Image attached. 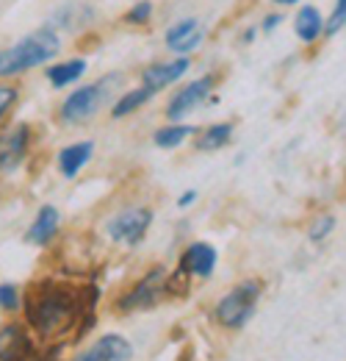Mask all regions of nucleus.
Returning a JSON list of instances; mask_svg holds the SVG:
<instances>
[{
  "label": "nucleus",
  "mask_w": 346,
  "mask_h": 361,
  "mask_svg": "<svg viewBox=\"0 0 346 361\" xmlns=\"http://www.w3.org/2000/svg\"><path fill=\"white\" fill-rule=\"evenodd\" d=\"M56 228H58V212H56L53 206H44L42 212L37 214V223L28 231V239H31L34 245H47V242L53 239Z\"/></svg>",
  "instance_id": "nucleus-17"
},
{
  "label": "nucleus",
  "mask_w": 346,
  "mask_h": 361,
  "mask_svg": "<svg viewBox=\"0 0 346 361\" xmlns=\"http://www.w3.org/2000/svg\"><path fill=\"white\" fill-rule=\"evenodd\" d=\"M188 59L186 56H180V59H174V61H161V64H150L144 73H141V81H144V87H150V90H161V87H169L174 81H180L186 73H188Z\"/></svg>",
  "instance_id": "nucleus-10"
},
{
  "label": "nucleus",
  "mask_w": 346,
  "mask_h": 361,
  "mask_svg": "<svg viewBox=\"0 0 346 361\" xmlns=\"http://www.w3.org/2000/svg\"><path fill=\"white\" fill-rule=\"evenodd\" d=\"M194 197H197V192H188V195H183V197L177 200V206L183 209V206H188V203H194Z\"/></svg>",
  "instance_id": "nucleus-27"
},
{
  "label": "nucleus",
  "mask_w": 346,
  "mask_h": 361,
  "mask_svg": "<svg viewBox=\"0 0 346 361\" xmlns=\"http://www.w3.org/2000/svg\"><path fill=\"white\" fill-rule=\"evenodd\" d=\"M108 81H111V78L97 81V84H91V87H81V90L72 92V94L64 100V106H61V120H64V123H81V120H89V117L100 109V103L105 100V94H108Z\"/></svg>",
  "instance_id": "nucleus-4"
},
{
  "label": "nucleus",
  "mask_w": 346,
  "mask_h": 361,
  "mask_svg": "<svg viewBox=\"0 0 346 361\" xmlns=\"http://www.w3.org/2000/svg\"><path fill=\"white\" fill-rule=\"evenodd\" d=\"M130 342L120 334H105L100 336L86 353H81L75 361H128Z\"/></svg>",
  "instance_id": "nucleus-9"
},
{
  "label": "nucleus",
  "mask_w": 346,
  "mask_h": 361,
  "mask_svg": "<svg viewBox=\"0 0 346 361\" xmlns=\"http://www.w3.org/2000/svg\"><path fill=\"white\" fill-rule=\"evenodd\" d=\"M31 353V339L23 325L11 322L0 331V361H25Z\"/></svg>",
  "instance_id": "nucleus-12"
},
{
  "label": "nucleus",
  "mask_w": 346,
  "mask_h": 361,
  "mask_svg": "<svg viewBox=\"0 0 346 361\" xmlns=\"http://www.w3.org/2000/svg\"><path fill=\"white\" fill-rule=\"evenodd\" d=\"M260 295V283L258 281H244L241 286H236L230 295H224L217 306V319L227 328H241L252 312H255V303H258Z\"/></svg>",
  "instance_id": "nucleus-3"
},
{
  "label": "nucleus",
  "mask_w": 346,
  "mask_h": 361,
  "mask_svg": "<svg viewBox=\"0 0 346 361\" xmlns=\"http://www.w3.org/2000/svg\"><path fill=\"white\" fill-rule=\"evenodd\" d=\"M194 128H188V126H169V128H161V131H155V145L158 147H177L186 136L191 134Z\"/></svg>",
  "instance_id": "nucleus-20"
},
{
  "label": "nucleus",
  "mask_w": 346,
  "mask_h": 361,
  "mask_svg": "<svg viewBox=\"0 0 346 361\" xmlns=\"http://www.w3.org/2000/svg\"><path fill=\"white\" fill-rule=\"evenodd\" d=\"M280 20H283L280 14H269V17H266V23H263V28H266V31H271V28H277V25H280Z\"/></svg>",
  "instance_id": "nucleus-26"
},
{
  "label": "nucleus",
  "mask_w": 346,
  "mask_h": 361,
  "mask_svg": "<svg viewBox=\"0 0 346 361\" xmlns=\"http://www.w3.org/2000/svg\"><path fill=\"white\" fill-rule=\"evenodd\" d=\"M28 139H31L28 126H14L0 136V173H11L14 167L23 164L28 153Z\"/></svg>",
  "instance_id": "nucleus-7"
},
{
  "label": "nucleus",
  "mask_w": 346,
  "mask_h": 361,
  "mask_svg": "<svg viewBox=\"0 0 346 361\" xmlns=\"http://www.w3.org/2000/svg\"><path fill=\"white\" fill-rule=\"evenodd\" d=\"M150 223H153L150 209H130V212H122L120 217H114V220L108 223V236H111L114 242L139 245L141 236L147 233Z\"/></svg>",
  "instance_id": "nucleus-5"
},
{
  "label": "nucleus",
  "mask_w": 346,
  "mask_h": 361,
  "mask_svg": "<svg viewBox=\"0 0 346 361\" xmlns=\"http://www.w3.org/2000/svg\"><path fill=\"white\" fill-rule=\"evenodd\" d=\"M230 136H233V126L219 123V126H211L205 134L200 136L197 147H200V150H219V147H224V145L230 142Z\"/></svg>",
  "instance_id": "nucleus-19"
},
{
  "label": "nucleus",
  "mask_w": 346,
  "mask_h": 361,
  "mask_svg": "<svg viewBox=\"0 0 346 361\" xmlns=\"http://www.w3.org/2000/svg\"><path fill=\"white\" fill-rule=\"evenodd\" d=\"M17 303H20L17 289H14L11 283H3V286H0V306H3V309H17Z\"/></svg>",
  "instance_id": "nucleus-24"
},
{
  "label": "nucleus",
  "mask_w": 346,
  "mask_h": 361,
  "mask_svg": "<svg viewBox=\"0 0 346 361\" xmlns=\"http://www.w3.org/2000/svg\"><path fill=\"white\" fill-rule=\"evenodd\" d=\"M203 37H205V31H203L200 20H197V17H186V20H180L177 25H172V28L167 31V45H169V50H174V53L186 56L188 50L200 47Z\"/></svg>",
  "instance_id": "nucleus-11"
},
{
  "label": "nucleus",
  "mask_w": 346,
  "mask_h": 361,
  "mask_svg": "<svg viewBox=\"0 0 346 361\" xmlns=\"http://www.w3.org/2000/svg\"><path fill=\"white\" fill-rule=\"evenodd\" d=\"M17 100V90L14 87H0V120L8 114V109L14 106Z\"/></svg>",
  "instance_id": "nucleus-25"
},
{
  "label": "nucleus",
  "mask_w": 346,
  "mask_h": 361,
  "mask_svg": "<svg viewBox=\"0 0 346 361\" xmlns=\"http://www.w3.org/2000/svg\"><path fill=\"white\" fill-rule=\"evenodd\" d=\"M86 73V61L84 59H70V61H61V64H53L47 70V81L61 90V87H70L72 81H78L81 75Z\"/></svg>",
  "instance_id": "nucleus-16"
},
{
  "label": "nucleus",
  "mask_w": 346,
  "mask_h": 361,
  "mask_svg": "<svg viewBox=\"0 0 346 361\" xmlns=\"http://www.w3.org/2000/svg\"><path fill=\"white\" fill-rule=\"evenodd\" d=\"M155 94V90H150V87H139V90H130L128 94H122L117 103H114V109H111V114L114 117H128L130 111H136V109H141L150 97Z\"/></svg>",
  "instance_id": "nucleus-18"
},
{
  "label": "nucleus",
  "mask_w": 346,
  "mask_h": 361,
  "mask_svg": "<svg viewBox=\"0 0 346 361\" xmlns=\"http://www.w3.org/2000/svg\"><path fill=\"white\" fill-rule=\"evenodd\" d=\"M180 267L188 272V275L208 278V275L214 272V267H217V250H214L211 245H205V242H197V245H191V247L183 253Z\"/></svg>",
  "instance_id": "nucleus-13"
},
{
  "label": "nucleus",
  "mask_w": 346,
  "mask_h": 361,
  "mask_svg": "<svg viewBox=\"0 0 346 361\" xmlns=\"http://www.w3.org/2000/svg\"><path fill=\"white\" fill-rule=\"evenodd\" d=\"M274 3H280V6H294L297 0H274Z\"/></svg>",
  "instance_id": "nucleus-28"
},
{
  "label": "nucleus",
  "mask_w": 346,
  "mask_h": 361,
  "mask_svg": "<svg viewBox=\"0 0 346 361\" xmlns=\"http://www.w3.org/2000/svg\"><path fill=\"white\" fill-rule=\"evenodd\" d=\"M344 25H346V0H338L335 8H333V14H330V20H327V25H324V34L327 37H335Z\"/></svg>",
  "instance_id": "nucleus-21"
},
{
  "label": "nucleus",
  "mask_w": 346,
  "mask_h": 361,
  "mask_svg": "<svg viewBox=\"0 0 346 361\" xmlns=\"http://www.w3.org/2000/svg\"><path fill=\"white\" fill-rule=\"evenodd\" d=\"M58 37L56 31L42 28V31H34L31 37L20 39L17 45L0 50V78H8V75H20L25 70H34L44 61H50L56 53H58Z\"/></svg>",
  "instance_id": "nucleus-2"
},
{
  "label": "nucleus",
  "mask_w": 346,
  "mask_h": 361,
  "mask_svg": "<svg viewBox=\"0 0 346 361\" xmlns=\"http://www.w3.org/2000/svg\"><path fill=\"white\" fill-rule=\"evenodd\" d=\"M324 25H327V20L321 17V11L316 6H302L294 17V31L302 42H316L324 34Z\"/></svg>",
  "instance_id": "nucleus-14"
},
{
  "label": "nucleus",
  "mask_w": 346,
  "mask_h": 361,
  "mask_svg": "<svg viewBox=\"0 0 346 361\" xmlns=\"http://www.w3.org/2000/svg\"><path fill=\"white\" fill-rule=\"evenodd\" d=\"M164 286H167L164 270H161V267L150 270L144 275V281H141L130 295H125V298L120 300V309H122V312H133V309H150V306H155Z\"/></svg>",
  "instance_id": "nucleus-6"
},
{
  "label": "nucleus",
  "mask_w": 346,
  "mask_h": 361,
  "mask_svg": "<svg viewBox=\"0 0 346 361\" xmlns=\"http://www.w3.org/2000/svg\"><path fill=\"white\" fill-rule=\"evenodd\" d=\"M211 87H214V75H205V78H200V81L183 87V90L169 100V109H167L169 120H180L183 114H188V111H194L200 103H205L208 94H211Z\"/></svg>",
  "instance_id": "nucleus-8"
},
{
  "label": "nucleus",
  "mask_w": 346,
  "mask_h": 361,
  "mask_svg": "<svg viewBox=\"0 0 346 361\" xmlns=\"http://www.w3.org/2000/svg\"><path fill=\"white\" fill-rule=\"evenodd\" d=\"M81 298L70 289V286H58V283H42L28 295V322L39 331V334H56L61 328L70 325V319L78 314Z\"/></svg>",
  "instance_id": "nucleus-1"
},
{
  "label": "nucleus",
  "mask_w": 346,
  "mask_h": 361,
  "mask_svg": "<svg viewBox=\"0 0 346 361\" xmlns=\"http://www.w3.org/2000/svg\"><path fill=\"white\" fill-rule=\"evenodd\" d=\"M150 14H153V6H150L147 0H141V3H136L128 14H125V20L136 25V23H147V20H150Z\"/></svg>",
  "instance_id": "nucleus-23"
},
{
  "label": "nucleus",
  "mask_w": 346,
  "mask_h": 361,
  "mask_svg": "<svg viewBox=\"0 0 346 361\" xmlns=\"http://www.w3.org/2000/svg\"><path fill=\"white\" fill-rule=\"evenodd\" d=\"M335 228V217H330V214H321L313 226H310V239L313 242H321V239H327L330 236V231Z\"/></svg>",
  "instance_id": "nucleus-22"
},
{
  "label": "nucleus",
  "mask_w": 346,
  "mask_h": 361,
  "mask_svg": "<svg viewBox=\"0 0 346 361\" xmlns=\"http://www.w3.org/2000/svg\"><path fill=\"white\" fill-rule=\"evenodd\" d=\"M91 150H94V145H91V142H78V145L64 147V150H61V156H58L61 173H64L67 178L78 176V170H81L89 159H91Z\"/></svg>",
  "instance_id": "nucleus-15"
}]
</instances>
